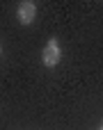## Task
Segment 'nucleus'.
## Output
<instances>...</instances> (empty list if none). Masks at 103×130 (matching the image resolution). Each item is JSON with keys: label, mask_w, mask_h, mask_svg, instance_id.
I'll use <instances>...</instances> for the list:
<instances>
[{"label": "nucleus", "mask_w": 103, "mask_h": 130, "mask_svg": "<svg viewBox=\"0 0 103 130\" xmlns=\"http://www.w3.org/2000/svg\"><path fill=\"white\" fill-rule=\"evenodd\" d=\"M60 59H62L60 41H57V39H48V43H46L44 50H41V62H44V66H46V69H53V66L60 64Z\"/></svg>", "instance_id": "f257e3e1"}, {"label": "nucleus", "mask_w": 103, "mask_h": 130, "mask_svg": "<svg viewBox=\"0 0 103 130\" xmlns=\"http://www.w3.org/2000/svg\"><path fill=\"white\" fill-rule=\"evenodd\" d=\"M34 18H37V5H34L32 0L18 2V7H16V21H18L21 25H30Z\"/></svg>", "instance_id": "f03ea898"}, {"label": "nucleus", "mask_w": 103, "mask_h": 130, "mask_svg": "<svg viewBox=\"0 0 103 130\" xmlns=\"http://www.w3.org/2000/svg\"><path fill=\"white\" fill-rule=\"evenodd\" d=\"M0 55H2V43H0Z\"/></svg>", "instance_id": "7ed1b4c3"}, {"label": "nucleus", "mask_w": 103, "mask_h": 130, "mask_svg": "<svg viewBox=\"0 0 103 130\" xmlns=\"http://www.w3.org/2000/svg\"><path fill=\"white\" fill-rule=\"evenodd\" d=\"M101 130H103V128H101Z\"/></svg>", "instance_id": "20e7f679"}]
</instances>
